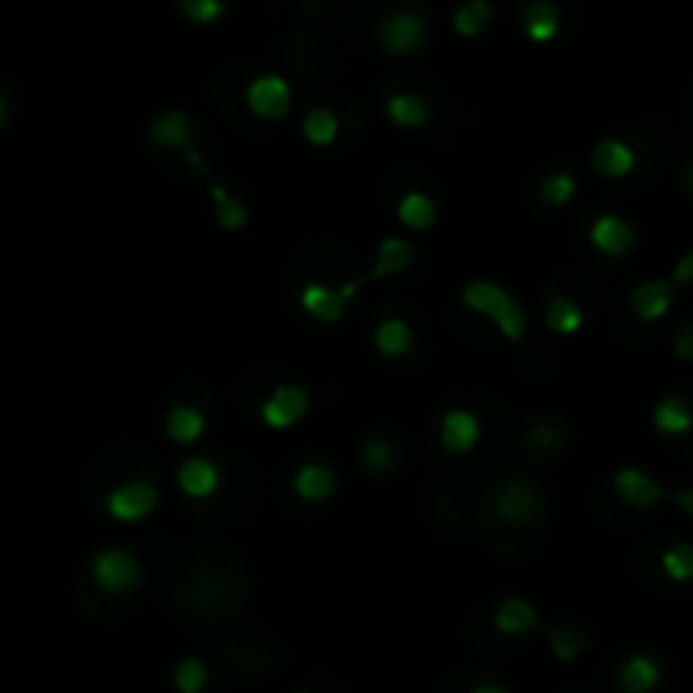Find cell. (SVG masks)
I'll return each instance as SVG.
<instances>
[{
    "label": "cell",
    "instance_id": "obj_1",
    "mask_svg": "<svg viewBox=\"0 0 693 693\" xmlns=\"http://www.w3.org/2000/svg\"><path fill=\"white\" fill-rule=\"evenodd\" d=\"M460 301L467 308H474V312L494 318L501 335H508L511 342L524 339V332H528V315H524L521 301L491 278H470L464 284V291H460Z\"/></svg>",
    "mask_w": 693,
    "mask_h": 693
},
{
    "label": "cell",
    "instance_id": "obj_2",
    "mask_svg": "<svg viewBox=\"0 0 693 693\" xmlns=\"http://www.w3.org/2000/svg\"><path fill=\"white\" fill-rule=\"evenodd\" d=\"M491 508L501 521L524 528V524L538 521L545 514V494H541V487L524 481V477H508V481L494 484Z\"/></svg>",
    "mask_w": 693,
    "mask_h": 693
},
{
    "label": "cell",
    "instance_id": "obj_3",
    "mask_svg": "<svg viewBox=\"0 0 693 693\" xmlns=\"http://www.w3.org/2000/svg\"><path fill=\"white\" fill-rule=\"evenodd\" d=\"M92 579L105 592H129L142 579V562L129 548H99L92 555Z\"/></svg>",
    "mask_w": 693,
    "mask_h": 693
},
{
    "label": "cell",
    "instance_id": "obj_4",
    "mask_svg": "<svg viewBox=\"0 0 693 693\" xmlns=\"http://www.w3.org/2000/svg\"><path fill=\"white\" fill-rule=\"evenodd\" d=\"M379 41L386 44L389 51H416L426 38V21L420 11L413 7H389L386 14L379 17Z\"/></svg>",
    "mask_w": 693,
    "mask_h": 693
},
{
    "label": "cell",
    "instance_id": "obj_5",
    "mask_svg": "<svg viewBox=\"0 0 693 693\" xmlns=\"http://www.w3.org/2000/svg\"><path fill=\"white\" fill-rule=\"evenodd\" d=\"M362 278H349L342 284H322V281H308L305 288H301V308L305 312H312L315 318H322V322H339V318L345 315V308H349L352 295L359 291Z\"/></svg>",
    "mask_w": 693,
    "mask_h": 693
},
{
    "label": "cell",
    "instance_id": "obj_6",
    "mask_svg": "<svg viewBox=\"0 0 693 693\" xmlns=\"http://www.w3.org/2000/svg\"><path fill=\"white\" fill-rule=\"evenodd\" d=\"M149 139H153L156 146H166V149H183L186 159L193 163V170L207 173L200 153L193 149V119L186 112H180V109L159 112L156 119L149 122Z\"/></svg>",
    "mask_w": 693,
    "mask_h": 693
},
{
    "label": "cell",
    "instance_id": "obj_7",
    "mask_svg": "<svg viewBox=\"0 0 693 693\" xmlns=\"http://www.w3.org/2000/svg\"><path fill=\"white\" fill-rule=\"evenodd\" d=\"M159 504V491L153 481H126L105 494V508L115 521H142Z\"/></svg>",
    "mask_w": 693,
    "mask_h": 693
},
{
    "label": "cell",
    "instance_id": "obj_8",
    "mask_svg": "<svg viewBox=\"0 0 693 693\" xmlns=\"http://www.w3.org/2000/svg\"><path fill=\"white\" fill-rule=\"evenodd\" d=\"M247 105L264 119H284L291 109V85L278 71H264L247 85Z\"/></svg>",
    "mask_w": 693,
    "mask_h": 693
},
{
    "label": "cell",
    "instance_id": "obj_9",
    "mask_svg": "<svg viewBox=\"0 0 693 693\" xmlns=\"http://www.w3.org/2000/svg\"><path fill=\"white\" fill-rule=\"evenodd\" d=\"M308 406H312V396H308L305 386H298V382H281V386H274L271 396L261 403V416H264V423H271V426H291L308 413Z\"/></svg>",
    "mask_w": 693,
    "mask_h": 693
},
{
    "label": "cell",
    "instance_id": "obj_10",
    "mask_svg": "<svg viewBox=\"0 0 693 693\" xmlns=\"http://www.w3.org/2000/svg\"><path fill=\"white\" fill-rule=\"evenodd\" d=\"M589 241L599 247L602 254L619 257V254L633 251L636 227L629 224L626 217H619V213H599V217L592 220V227H589Z\"/></svg>",
    "mask_w": 693,
    "mask_h": 693
},
{
    "label": "cell",
    "instance_id": "obj_11",
    "mask_svg": "<svg viewBox=\"0 0 693 693\" xmlns=\"http://www.w3.org/2000/svg\"><path fill=\"white\" fill-rule=\"evenodd\" d=\"M176 484L186 497H210L220 487V467L210 457H186L176 470Z\"/></svg>",
    "mask_w": 693,
    "mask_h": 693
},
{
    "label": "cell",
    "instance_id": "obj_12",
    "mask_svg": "<svg viewBox=\"0 0 693 693\" xmlns=\"http://www.w3.org/2000/svg\"><path fill=\"white\" fill-rule=\"evenodd\" d=\"M673 305V281L663 278H650V281H639L633 288V312L643 318V322H656L670 312Z\"/></svg>",
    "mask_w": 693,
    "mask_h": 693
},
{
    "label": "cell",
    "instance_id": "obj_13",
    "mask_svg": "<svg viewBox=\"0 0 693 693\" xmlns=\"http://www.w3.org/2000/svg\"><path fill=\"white\" fill-rule=\"evenodd\" d=\"M335 484H339L335 467L322 464V460H308V464H301L295 470V491L305 501H325V497L335 494Z\"/></svg>",
    "mask_w": 693,
    "mask_h": 693
},
{
    "label": "cell",
    "instance_id": "obj_14",
    "mask_svg": "<svg viewBox=\"0 0 693 693\" xmlns=\"http://www.w3.org/2000/svg\"><path fill=\"white\" fill-rule=\"evenodd\" d=\"M477 433H481V423L470 410H447L440 420V440L450 453H464L477 443Z\"/></svg>",
    "mask_w": 693,
    "mask_h": 693
},
{
    "label": "cell",
    "instance_id": "obj_15",
    "mask_svg": "<svg viewBox=\"0 0 693 693\" xmlns=\"http://www.w3.org/2000/svg\"><path fill=\"white\" fill-rule=\"evenodd\" d=\"M592 166H595V173H602V176H626L636 166V153H633V146H629V142L609 136V139L595 142Z\"/></svg>",
    "mask_w": 693,
    "mask_h": 693
},
{
    "label": "cell",
    "instance_id": "obj_16",
    "mask_svg": "<svg viewBox=\"0 0 693 693\" xmlns=\"http://www.w3.org/2000/svg\"><path fill=\"white\" fill-rule=\"evenodd\" d=\"M612 481H616V491L623 494L629 504H636V508H650V504H656L663 497V487L656 484L650 474H643L639 467H619Z\"/></svg>",
    "mask_w": 693,
    "mask_h": 693
},
{
    "label": "cell",
    "instance_id": "obj_17",
    "mask_svg": "<svg viewBox=\"0 0 693 693\" xmlns=\"http://www.w3.org/2000/svg\"><path fill=\"white\" fill-rule=\"evenodd\" d=\"M660 677H663V670L650 653H633V656H626L623 666H619V687L626 693H650L656 690Z\"/></svg>",
    "mask_w": 693,
    "mask_h": 693
},
{
    "label": "cell",
    "instance_id": "obj_18",
    "mask_svg": "<svg viewBox=\"0 0 693 693\" xmlns=\"http://www.w3.org/2000/svg\"><path fill=\"white\" fill-rule=\"evenodd\" d=\"M494 626L508 636H521V633H528V629L538 626V609L531 606L528 599H521V595H511V599L497 602Z\"/></svg>",
    "mask_w": 693,
    "mask_h": 693
},
{
    "label": "cell",
    "instance_id": "obj_19",
    "mask_svg": "<svg viewBox=\"0 0 693 693\" xmlns=\"http://www.w3.org/2000/svg\"><path fill=\"white\" fill-rule=\"evenodd\" d=\"M653 423H656V430L670 433V437H680V433H687L693 426V410H690V403L683 396L666 393V396L656 399Z\"/></svg>",
    "mask_w": 693,
    "mask_h": 693
},
{
    "label": "cell",
    "instance_id": "obj_20",
    "mask_svg": "<svg viewBox=\"0 0 693 693\" xmlns=\"http://www.w3.org/2000/svg\"><path fill=\"white\" fill-rule=\"evenodd\" d=\"M413 244L406 237H382L379 251H376V264L369 268V278H386V274H399L413 264Z\"/></svg>",
    "mask_w": 693,
    "mask_h": 693
},
{
    "label": "cell",
    "instance_id": "obj_21",
    "mask_svg": "<svg viewBox=\"0 0 693 693\" xmlns=\"http://www.w3.org/2000/svg\"><path fill=\"white\" fill-rule=\"evenodd\" d=\"M541 318H545V325L552 328V332H562V335L579 332L585 322L582 305L572 295H552L545 301V308H541Z\"/></svg>",
    "mask_w": 693,
    "mask_h": 693
},
{
    "label": "cell",
    "instance_id": "obj_22",
    "mask_svg": "<svg viewBox=\"0 0 693 693\" xmlns=\"http://www.w3.org/2000/svg\"><path fill=\"white\" fill-rule=\"evenodd\" d=\"M372 342H376V349L382 355H406L413 349V325L406 322V318H382V322L376 325V332H372Z\"/></svg>",
    "mask_w": 693,
    "mask_h": 693
},
{
    "label": "cell",
    "instance_id": "obj_23",
    "mask_svg": "<svg viewBox=\"0 0 693 693\" xmlns=\"http://www.w3.org/2000/svg\"><path fill=\"white\" fill-rule=\"evenodd\" d=\"M163 426H166V433H170L176 443H190V440H197L200 433H203V426H207V416H203L197 406L180 403V406H170V410H166Z\"/></svg>",
    "mask_w": 693,
    "mask_h": 693
},
{
    "label": "cell",
    "instance_id": "obj_24",
    "mask_svg": "<svg viewBox=\"0 0 693 693\" xmlns=\"http://www.w3.org/2000/svg\"><path fill=\"white\" fill-rule=\"evenodd\" d=\"M210 197H213V213H217V224L227 227V230H237L247 224V203L237 197V193H230L220 180H210Z\"/></svg>",
    "mask_w": 693,
    "mask_h": 693
},
{
    "label": "cell",
    "instance_id": "obj_25",
    "mask_svg": "<svg viewBox=\"0 0 693 693\" xmlns=\"http://www.w3.org/2000/svg\"><path fill=\"white\" fill-rule=\"evenodd\" d=\"M396 213L406 227L423 230L437 220V203H433L430 193H423V190H406L396 203Z\"/></svg>",
    "mask_w": 693,
    "mask_h": 693
},
{
    "label": "cell",
    "instance_id": "obj_26",
    "mask_svg": "<svg viewBox=\"0 0 693 693\" xmlns=\"http://www.w3.org/2000/svg\"><path fill=\"white\" fill-rule=\"evenodd\" d=\"M521 21H524L528 38L548 41L558 34V7L552 4V0H531V4H524Z\"/></svg>",
    "mask_w": 693,
    "mask_h": 693
},
{
    "label": "cell",
    "instance_id": "obj_27",
    "mask_svg": "<svg viewBox=\"0 0 693 693\" xmlns=\"http://www.w3.org/2000/svg\"><path fill=\"white\" fill-rule=\"evenodd\" d=\"M386 112L389 119L399 122V126H423L430 119V105H426L423 95L416 92H393L386 99Z\"/></svg>",
    "mask_w": 693,
    "mask_h": 693
},
{
    "label": "cell",
    "instance_id": "obj_28",
    "mask_svg": "<svg viewBox=\"0 0 693 693\" xmlns=\"http://www.w3.org/2000/svg\"><path fill=\"white\" fill-rule=\"evenodd\" d=\"M301 132L308 136V142L315 146H328L335 136H339V115H335L328 105H312L301 119Z\"/></svg>",
    "mask_w": 693,
    "mask_h": 693
},
{
    "label": "cell",
    "instance_id": "obj_29",
    "mask_svg": "<svg viewBox=\"0 0 693 693\" xmlns=\"http://www.w3.org/2000/svg\"><path fill=\"white\" fill-rule=\"evenodd\" d=\"M494 17V7L487 4V0H467V4H460L457 11H453V28H457L464 38H474V34H481L487 24H491Z\"/></svg>",
    "mask_w": 693,
    "mask_h": 693
},
{
    "label": "cell",
    "instance_id": "obj_30",
    "mask_svg": "<svg viewBox=\"0 0 693 693\" xmlns=\"http://www.w3.org/2000/svg\"><path fill=\"white\" fill-rule=\"evenodd\" d=\"M359 460L372 470V474H386V470L396 464V447L386 437H379V433H369V437H362L359 443Z\"/></svg>",
    "mask_w": 693,
    "mask_h": 693
},
{
    "label": "cell",
    "instance_id": "obj_31",
    "mask_svg": "<svg viewBox=\"0 0 693 693\" xmlns=\"http://www.w3.org/2000/svg\"><path fill=\"white\" fill-rule=\"evenodd\" d=\"M524 443L538 453H552L565 443V433L555 420H531L528 430H524Z\"/></svg>",
    "mask_w": 693,
    "mask_h": 693
},
{
    "label": "cell",
    "instance_id": "obj_32",
    "mask_svg": "<svg viewBox=\"0 0 693 693\" xmlns=\"http://www.w3.org/2000/svg\"><path fill=\"white\" fill-rule=\"evenodd\" d=\"M207 677H210L207 663H203L200 656H183V660L173 666V687L180 693H200Z\"/></svg>",
    "mask_w": 693,
    "mask_h": 693
},
{
    "label": "cell",
    "instance_id": "obj_33",
    "mask_svg": "<svg viewBox=\"0 0 693 693\" xmlns=\"http://www.w3.org/2000/svg\"><path fill=\"white\" fill-rule=\"evenodd\" d=\"M663 572L677 582H690L693 579V545L690 541H673L670 548L663 552L660 558Z\"/></svg>",
    "mask_w": 693,
    "mask_h": 693
},
{
    "label": "cell",
    "instance_id": "obj_34",
    "mask_svg": "<svg viewBox=\"0 0 693 693\" xmlns=\"http://www.w3.org/2000/svg\"><path fill=\"white\" fill-rule=\"evenodd\" d=\"M548 646H552V653L558 660H575V656H582L585 650V633L575 626H555V629H548Z\"/></svg>",
    "mask_w": 693,
    "mask_h": 693
},
{
    "label": "cell",
    "instance_id": "obj_35",
    "mask_svg": "<svg viewBox=\"0 0 693 693\" xmlns=\"http://www.w3.org/2000/svg\"><path fill=\"white\" fill-rule=\"evenodd\" d=\"M575 176L568 173V170H552L541 180L538 186V193H541V200L545 203H565V200H572L575 197Z\"/></svg>",
    "mask_w": 693,
    "mask_h": 693
},
{
    "label": "cell",
    "instance_id": "obj_36",
    "mask_svg": "<svg viewBox=\"0 0 693 693\" xmlns=\"http://www.w3.org/2000/svg\"><path fill=\"white\" fill-rule=\"evenodd\" d=\"M176 11L190 17L193 24H210L227 11L224 0H176Z\"/></svg>",
    "mask_w": 693,
    "mask_h": 693
},
{
    "label": "cell",
    "instance_id": "obj_37",
    "mask_svg": "<svg viewBox=\"0 0 693 693\" xmlns=\"http://www.w3.org/2000/svg\"><path fill=\"white\" fill-rule=\"evenodd\" d=\"M673 352H677V359L693 362V322L677 328V335H673Z\"/></svg>",
    "mask_w": 693,
    "mask_h": 693
},
{
    "label": "cell",
    "instance_id": "obj_38",
    "mask_svg": "<svg viewBox=\"0 0 693 693\" xmlns=\"http://www.w3.org/2000/svg\"><path fill=\"white\" fill-rule=\"evenodd\" d=\"M687 281H693V247L680 257L677 268H673V284H687Z\"/></svg>",
    "mask_w": 693,
    "mask_h": 693
},
{
    "label": "cell",
    "instance_id": "obj_39",
    "mask_svg": "<svg viewBox=\"0 0 693 693\" xmlns=\"http://www.w3.org/2000/svg\"><path fill=\"white\" fill-rule=\"evenodd\" d=\"M673 501H677V508L683 514H690V518H693V487H683V491H677V494H673Z\"/></svg>",
    "mask_w": 693,
    "mask_h": 693
},
{
    "label": "cell",
    "instance_id": "obj_40",
    "mask_svg": "<svg viewBox=\"0 0 693 693\" xmlns=\"http://www.w3.org/2000/svg\"><path fill=\"white\" fill-rule=\"evenodd\" d=\"M470 693H511L508 687H504V683H494V680H487V683H477L474 690Z\"/></svg>",
    "mask_w": 693,
    "mask_h": 693
},
{
    "label": "cell",
    "instance_id": "obj_41",
    "mask_svg": "<svg viewBox=\"0 0 693 693\" xmlns=\"http://www.w3.org/2000/svg\"><path fill=\"white\" fill-rule=\"evenodd\" d=\"M683 183H687V190L693 193V163H687V170H683Z\"/></svg>",
    "mask_w": 693,
    "mask_h": 693
},
{
    "label": "cell",
    "instance_id": "obj_42",
    "mask_svg": "<svg viewBox=\"0 0 693 693\" xmlns=\"http://www.w3.org/2000/svg\"><path fill=\"white\" fill-rule=\"evenodd\" d=\"M4 119H7V105H4V99H0V126H4Z\"/></svg>",
    "mask_w": 693,
    "mask_h": 693
},
{
    "label": "cell",
    "instance_id": "obj_43",
    "mask_svg": "<svg viewBox=\"0 0 693 693\" xmlns=\"http://www.w3.org/2000/svg\"><path fill=\"white\" fill-rule=\"evenodd\" d=\"M301 693H305V690H301Z\"/></svg>",
    "mask_w": 693,
    "mask_h": 693
}]
</instances>
